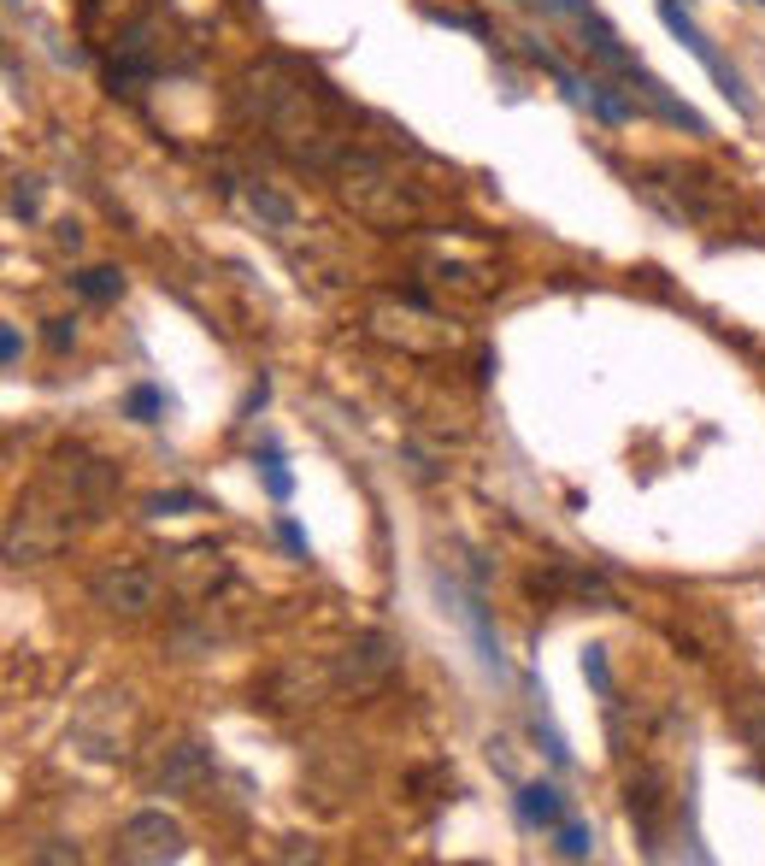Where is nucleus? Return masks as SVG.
<instances>
[{
	"instance_id": "nucleus-1",
	"label": "nucleus",
	"mask_w": 765,
	"mask_h": 866,
	"mask_svg": "<svg viewBox=\"0 0 765 866\" xmlns=\"http://www.w3.org/2000/svg\"><path fill=\"white\" fill-rule=\"evenodd\" d=\"M248 107L271 136V148L288 154L306 172H336L348 154V136L336 130V100L318 77L295 72V65L271 59L248 72Z\"/></svg>"
},
{
	"instance_id": "nucleus-2",
	"label": "nucleus",
	"mask_w": 765,
	"mask_h": 866,
	"mask_svg": "<svg viewBox=\"0 0 765 866\" xmlns=\"http://www.w3.org/2000/svg\"><path fill=\"white\" fill-rule=\"evenodd\" d=\"M112 496V472H95V466H77V461H59L42 484H30L19 507H12V524H7V560L24 566V560H42L65 549L77 537L83 519H95V507Z\"/></svg>"
},
{
	"instance_id": "nucleus-3",
	"label": "nucleus",
	"mask_w": 765,
	"mask_h": 866,
	"mask_svg": "<svg viewBox=\"0 0 765 866\" xmlns=\"http://www.w3.org/2000/svg\"><path fill=\"white\" fill-rule=\"evenodd\" d=\"M336 190H342V201L360 218H371V225H413L418 218V195L406 190V177L378 154H342Z\"/></svg>"
},
{
	"instance_id": "nucleus-4",
	"label": "nucleus",
	"mask_w": 765,
	"mask_h": 866,
	"mask_svg": "<svg viewBox=\"0 0 765 866\" xmlns=\"http://www.w3.org/2000/svg\"><path fill=\"white\" fill-rule=\"evenodd\" d=\"M659 24H666L671 36H677V42H684V47H689L695 59L707 65V77L719 83V95L730 100V107H736L742 118L754 112V95H747V83H742V72H736V65H730V59L719 54V47H712V36H707V30H701V24L689 19L684 7H677V0H659Z\"/></svg>"
},
{
	"instance_id": "nucleus-5",
	"label": "nucleus",
	"mask_w": 765,
	"mask_h": 866,
	"mask_svg": "<svg viewBox=\"0 0 765 866\" xmlns=\"http://www.w3.org/2000/svg\"><path fill=\"white\" fill-rule=\"evenodd\" d=\"M89 596H95V607H107V614L142 619V614L160 607V577H153L147 566H135V560H118V566L95 572Z\"/></svg>"
},
{
	"instance_id": "nucleus-6",
	"label": "nucleus",
	"mask_w": 765,
	"mask_h": 866,
	"mask_svg": "<svg viewBox=\"0 0 765 866\" xmlns=\"http://www.w3.org/2000/svg\"><path fill=\"white\" fill-rule=\"evenodd\" d=\"M436 596L448 602V607H453V619L471 631V649H478L483 672H489V678H506V654H501L495 619H489V607H483V589H459L448 572H436Z\"/></svg>"
},
{
	"instance_id": "nucleus-7",
	"label": "nucleus",
	"mask_w": 765,
	"mask_h": 866,
	"mask_svg": "<svg viewBox=\"0 0 765 866\" xmlns=\"http://www.w3.org/2000/svg\"><path fill=\"white\" fill-rule=\"evenodd\" d=\"M118 860H183V825L160 808L135 813L118 831Z\"/></svg>"
},
{
	"instance_id": "nucleus-8",
	"label": "nucleus",
	"mask_w": 765,
	"mask_h": 866,
	"mask_svg": "<svg viewBox=\"0 0 765 866\" xmlns=\"http://www.w3.org/2000/svg\"><path fill=\"white\" fill-rule=\"evenodd\" d=\"M624 83H631V95H642V100H648V112H659L666 125L689 130V136H707V118L695 112L689 100H677V95H671V89H666V83H659L654 72H642V65H636V72L624 77Z\"/></svg>"
},
{
	"instance_id": "nucleus-9",
	"label": "nucleus",
	"mask_w": 765,
	"mask_h": 866,
	"mask_svg": "<svg viewBox=\"0 0 765 866\" xmlns=\"http://www.w3.org/2000/svg\"><path fill=\"white\" fill-rule=\"evenodd\" d=\"M389 672H395V642L389 637H360L348 649V684L353 690H378Z\"/></svg>"
},
{
	"instance_id": "nucleus-10",
	"label": "nucleus",
	"mask_w": 765,
	"mask_h": 866,
	"mask_svg": "<svg viewBox=\"0 0 765 866\" xmlns=\"http://www.w3.org/2000/svg\"><path fill=\"white\" fill-rule=\"evenodd\" d=\"M513 808H518V820L531 825V831H554V825H566V795H559V784H518L513 790Z\"/></svg>"
},
{
	"instance_id": "nucleus-11",
	"label": "nucleus",
	"mask_w": 765,
	"mask_h": 866,
	"mask_svg": "<svg viewBox=\"0 0 765 866\" xmlns=\"http://www.w3.org/2000/svg\"><path fill=\"white\" fill-rule=\"evenodd\" d=\"M177 566L189 572V584H183L189 596H212V589L230 577V566H225V554H218V549H183Z\"/></svg>"
},
{
	"instance_id": "nucleus-12",
	"label": "nucleus",
	"mask_w": 765,
	"mask_h": 866,
	"mask_svg": "<svg viewBox=\"0 0 765 866\" xmlns=\"http://www.w3.org/2000/svg\"><path fill=\"white\" fill-rule=\"evenodd\" d=\"M531 732H536V743H542V755H548L554 767L566 772V767H571V743L559 737V725L548 719V695H536V707H531Z\"/></svg>"
},
{
	"instance_id": "nucleus-13",
	"label": "nucleus",
	"mask_w": 765,
	"mask_h": 866,
	"mask_svg": "<svg viewBox=\"0 0 765 866\" xmlns=\"http://www.w3.org/2000/svg\"><path fill=\"white\" fill-rule=\"evenodd\" d=\"M72 289L83 301H118V295H124V271H118V266H83L72 278Z\"/></svg>"
},
{
	"instance_id": "nucleus-14",
	"label": "nucleus",
	"mask_w": 765,
	"mask_h": 866,
	"mask_svg": "<svg viewBox=\"0 0 765 866\" xmlns=\"http://www.w3.org/2000/svg\"><path fill=\"white\" fill-rule=\"evenodd\" d=\"M554 855H559V860H589V855H594V831H589L583 820L554 825Z\"/></svg>"
},
{
	"instance_id": "nucleus-15",
	"label": "nucleus",
	"mask_w": 765,
	"mask_h": 866,
	"mask_svg": "<svg viewBox=\"0 0 765 866\" xmlns=\"http://www.w3.org/2000/svg\"><path fill=\"white\" fill-rule=\"evenodd\" d=\"M200 772H207V760H200L195 743H183L177 760H172V772H160V784H165V790H195V784H200Z\"/></svg>"
},
{
	"instance_id": "nucleus-16",
	"label": "nucleus",
	"mask_w": 765,
	"mask_h": 866,
	"mask_svg": "<svg viewBox=\"0 0 765 866\" xmlns=\"http://www.w3.org/2000/svg\"><path fill=\"white\" fill-rule=\"evenodd\" d=\"M253 461H260V484H265V496H271V501H288V496H295V472L277 461V448L253 454Z\"/></svg>"
},
{
	"instance_id": "nucleus-17",
	"label": "nucleus",
	"mask_w": 765,
	"mask_h": 866,
	"mask_svg": "<svg viewBox=\"0 0 765 866\" xmlns=\"http://www.w3.org/2000/svg\"><path fill=\"white\" fill-rule=\"evenodd\" d=\"M124 413L135 419V424H160V413H165V396L153 383H135L130 389V401H124Z\"/></svg>"
},
{
	"instance_id": "nucleus-18",
	"label": "nucleus",
	"mask_w": 765,
	"mask_h": 866,
	"mask_svg": "<svg viewBox=\"0 0 765 866\" xmlns=\"http://www.w3.org/2000/svg\"><path fill=\"white\" fill-rule=\"evenodd\" d=\"M248 201H253V213H265V218H271V225H277V230H288V225H295V207H288L283 195L260 190V183H253V190H248Z\"/></svg>"
},
{
	"instance_id": "nucleus-19",
	"label": "nucleus",
	"mask_w": 765,
	"mask_h": 866,
	"mask_svg": "<svg viewBox=\"0 0 765 866\" xmlns=\"http://www.w3.org/2000/svg\"><path fill=\"white\" fill-rule=\"evenodd\" d=\"M736 719H742V737L765 755V695H747V702L736 707Z\"/></svg>"
},
{
	"instance_id": "nucleus-20",
	"label": "nucleus",
	"mask_w": 765,
	"mask_h": 866,
	"mask_svg": "<svg viewBox=\"0 0 765 866\" xmlns=\"http://www.w3.org/2000/svg\"><path fill=\"white\" fill-rule=\"evenodd\" d=\"M583 678L594 695H612V672H606V649H583Z\"/></svg>"
},
{
	"instance_id": "nucleus-21",
	"label": "nucleus",
	"mask_w": 765,
	"mask_h": 866,
	"mask_svg": "<svg viewBox=\"0 0 765 866\" xmlns=\"http://www.w3.org/2000/svg\"><path fill=\"white\" fill-rule=\"evenodd\" d=\"M7 207H12V218H24V225H30V218H36V177H12Z\"/></svg>"
},
{
	"instance_id": "nucleus-22",
	"label": "nucleus",
	"mask_w": 765,
	"mask_h": 866,
	"mask_svg": "<svg viewBox=\"0 0 765 866\" xmlns=\"http://www.w3.org/2000/svg\"><path fill=\"white\" fill-rule=\"evenodd\" d=\"M183 507H200V496H147V501H142V513L165 519V513H183Z\"/></svg>"
},
{
	"instance_id": "nucleus-23",
	"label": "nucleus",
	"mask_w": 765,
	"mask_h": 866,
	"mask_svg": "<svg viewBox=\"0 0 765 866\" xmlns=\"http://www.w3.org/2000/svg\"><path fill=\"white\" fill-rule=\"evenodd\" d=\"M19 360H24V336H19V325H7V331H0V366L12 371Z\"/></svg>"
},
{
	"instance_id": "nucleus-24",
	"label": "nucleus",
	"mask_w": 765,
	"mask_h": 866,
	"mask_svg": "<svg viewBox=\"0 0 765 866\" xmlns=\"http://www.w3.org/2000/svg\"><path fill=\"white\" fill-rule=\"evenodd\" d=\"M277 542H283V549L295 554V560H306V531H300L295 519H277Z\"/></svg>"
},
{
	"instance_id": "nucleus-25",
	"label": "nucleus",
	"mask_w": 765,
	"mask_h": 866,
	"mask_svg": "<svg viewBox=\"0 0 765 866\" xmlns=\"http://www.w3.org/2000/svg\"><path fill=\"white\" fill-rule=\"evenodd\" d=\"M47 343H54L59 354H65V348H72V343H77V331H72V318H54V325H47Z\"/></svg>"
},
{
	"instance_id": "nucleus-26",
	"label": "nucleus",
	"mask_w": 765,
	"mask_h": 866,
	"mask_svg": "<svg viewBox=\"0 0 765 866\" xmlns=\"http://www.w3.org/2000/svg\"><path fill=\"white\" fill-rule=\"evenodd\" d=\"M754 7H765V0H754Z\"/></svg>"
}]
</instances>
